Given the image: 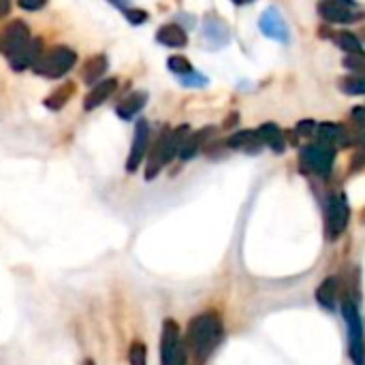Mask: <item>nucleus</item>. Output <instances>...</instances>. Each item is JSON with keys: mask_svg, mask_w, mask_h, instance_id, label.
Wrapping results in <instances>:
<instances>
[{"mask_svg": "<svg viewBox=\"0 0 365 365\" xmlns=\"http://www.w3.org/2000/svg\"><path fill=\"white\" fill-rule=\"evenodd\" d=\"M257 135H259L261 143L263 145H269L276 154H280L284 150V135H282V130L274 122H267V124L259 126Z\"/></svg>", "mask_w": 365, "mask_h": 365, "instance_id": "412c9836", "label": "nucleus"}, {"mask_svg": "<svg viewBox=\"0 0 365 365\" xmlns=\"http://www.w3.org/2000/svg\"><path fill=\"white\" fill-rule=\"evenodd\" d=\"M150 148V124L145 120H139L135 126V137H133V145L128 152V160H126V171L135 173L139 169V165L143 163L145 154Z\"/></svg>", "mask_w": 365, "mask_h": 365, "instance_id": "1a4fd4ad", "label": "nucleus"}, {"mask_svg": "<svg viewBox=\"0 0 365 365\" xmlns=\"http://www.w3.org/2000/svg\"><path fill=\"white\" fill-rule=\"evenodd\" d=\"M105 71H107V56L96 53V56H92V58L86 60V64L81 68V79L88 86H94V83H98L103 79Z\"/></svg>", "mask_w": 365, "mask_h": 365, "instance_id": "a211bd4d", "label": "nucleus"}, {"mask_svg": "<svg viewBox=\"0 0 365 365\" xmlns=\"http://www.w3.org/2000/svg\"><path fill=\"white\" fill-rule=\"evenodd\" d=\"M222 340V323L216 312L197 314L186 329V355H190L197 365H203Z\"/></svg>", "mask_w": 365, "mask_h": 365, "instance_id": "f257e3e1", "label": "nucleus"}, {"mask_svg": "<svg viewBox=\"0 0 365 365\" xmlns=\"http://www.w3.org/2000/svg\"><path fill=\"white\" fill-rule=\"evenodd\" d=\"M203 36H205V41L212 47H222V45H227L231 41L227 24L220 17H216V15H207L205 17V21H203Z\"/></svg>", "mask_w": 365, "mask_h": 365, "instance_id": "f8f14e48", "label": "nucleus"}, {"mask_svg": "<svg viewBox=\"0 0 365 365\" xmlns=\"http://www.w3.org/2000/svg\"><path fill=\"white\" fill-rule=\"evenodd\" d=\"M336 297H338V280L336 278H325L321 282V287L317 289V302L327 308V310H334L336 306Z\"/></svg>", "mask_w": 365, "mask_h": 365, "instance_id": "b1692460", "label": "nucleus"}, {"mask_svg": "<svg viewBox=\"0 0 365 365\" xmlns=\"http://www.w3.org/2000/svg\"><path fill=\"white\" fill-rule=\"evenodd\" d=\"M351 118H353L357 124L365 126V105H361V107H353V111H351Z\"/></svg>", "mask_w": 365, "mask_h": 365, "instance_id": "2f4dec72", "label": "nucleus"}, {"mask_svg": "<svg viewBox=\"0 0 365 365\" xmlns=\"http://www.w3.org/2000/svg\"><path fill=\"white\" fill-rule=\"evenodd\" d=\"M182 79V86H190V88H199V86H205L207 83V79L203 77V75H199V73H188V75H184V77H180Z\"/></svg>", "mask_w": 365, "mask_h": 365, "instance_id": "c85d7f7f", "label": "nucleus"}, {"mask_svg": "<svg viewBox=\"0 0 365 365\" xmlns=\"http://www.w3.org/2000/svg\"><path fill=\"white\" fill-rule=\"evenodd\" d=\"M233 4H237V6H244V4H252V2H257V0H231Z\"/></svg>", "mask_w": 365, "mask_h": 365, "instance_id": "c9c22d12", "label": "nucleus"}, {"mask_svg": "<svg viewBox=\"0 0 365 365\" xmlns=\"http://www.w3.org/2000/svg\"><path fill=\"white\" fill-rule=\"evenodd\" d=\"M319 15L329 24H353V21H359L365 17V13H355L351 6H344V4H338L331 0L319 2Z\"/></svg>", "mask_w": 365, "mask_h": 365, "instance_id": "9d476101", "label": "nucleus"}, {"mask_svg": "<svg viewBox=\"0 0 365 365\" xmlns=\"http://www.w3.org/2000/svg\"><path fill=\"white\" fill-rule=\"evenodd\" d=\"M212 133H214V128H212V126H207V128H201L199 133L188 135V137L184 139L182 148H180L178 156H180L182 160H190L197 152H201V148L207 143V139L212 137Z\"/></svg>", "mask_w": 365, "mask_h": 365, "instance_id": "f3484780", "label": "nucleus"}, {"mask_svg": "<svg viewBox=\"0 0 365 365\" xmlns=\"http://www.w3.org/2000/svg\"><path fill=\"white\" fill-rule=\"evenodd\" d=\"M361 38H364V41H365V26H364V28H361V36H359V41H361Z\"/></svg>", "mask_w": 365, "mask_h": 365, "instance_id": "4c0bfd02", "label": "nucleus"}, {"mask_svg": "<svg viewBox=\"0 0 365 365\" xmlns=\"http://www.w3.org/2000/svg\"><path fill=\"white\" fill-rule=\"evenodd\" d=\"M359 141H361V145H364V148H365V130H364V133H361V139H359Z\"/></svg>", "mask_w": 365, "mask_h": 365, "instance_id": "e433bc0d", "label": "nucleus"}, {"mask_svg": "<svg viewBox=\"0 0 365 365\" xmlns=\"http://www.w3.org/2000/svg\"><path fill=\"white\" fill-rule=\"evenodd\" d=\"M340 90L344 94H351V96H359V94H365V75H349V77H342L340 79Z\"/></svg>", "mask_w": 365, "mask_h": 365, "instance_id": "393cba45", "label": "nucleus"}, {"mask_svg": "<svg viewBox=\"0 0 365 365\" xmlns=\"http://www.w3.org/2000/svg\"><path fill=\"white\" fill-rule=\"evenodd\" d=\"M331 2H338V4H344V6H357V2L355 0H331Z\"/></svg>", "mask_w": 365, "mask_h": 365, "instance_id": "f704fd0d", "label": "nucleus"}, {"mask_svg": "<svg viewBox=\"0 0 365 365\" xmlns=\"http://www.w3.org/2000/svg\"><path fill=\"white\" fill-rule=\"evenodd\" d=\"M342 314L349 329V357L355 365H365V344H364V323L353 302H344Z\"/></svg>", "mask_w": 365, "mask_h": 365, "instance_id": "39448f33", "label": "nucleus"}, {"mask_svg": "<svg viewBox=\"0 0 365 365\" xmlns=\"http://www.w3.org/2000/svg\"><path fill=\"white\" fill-rule=\"evenodd\" d=\"M148 103V92L145 90H137V92H130L128 96H124L118 107H115V113L122 118V120H133Z\"/></svg>", "mask_w": 365, "mask_h": 365, "instance_id": "2eb2a0df", "label": "nucleus"}, {"mask_svg": "<svg viewBox=\"0 0 365 365\" xmlns=\"http://www.w3.org/2000/svg\"><path fill=\"white\" fill-rule=\"evenodd\" d=\"M41 53H43V45H41V38H32L17 56H13L11 60H9V64H11V68L13 71H24V68H32V64L41 58Z\"/></svg>", "mask_w": 365, "mask_h": 365, "instance_id": "dca6fc26", "label": "nucleus"}, {"mask_svg": "<svg viewBox=\"0 0 365 365\" xmlns=\"http://www.w3.org/2000/svg\"><path fill=\"white\" fill-rule=\"evenodd\" d=\"M317 122L314 120H302L297 126H295V130L302 135V137H312V135H317Z\"/></svg>", "mask_w": 365, "mask_h": 365, "instance_id": "c756f323", "label": "nucleus"}, {"mask_svg": "<svg viewBox=\"0 0 365 365\" xmlns=\"http://www.w3.org/2000/svg\"><path fill=\"white\" fill-rule=\"evenodd\" d=\"M128 361H130V365L148 364V351H145V344H143V342H133V344H130Z\"/></svg>", "mask_w": 365, "mask_h": 365, "instance_id": "bb28decb", "label": "nucleus"}, {"mask_svg": "<svg viewBox=\"0 0 365 365\" xmlns=\"http://www.w3.org/2000/svg\"><path fill=\"white\" fill-rule=\"evenodd\" d=\"M124 13V17L130 21V24H135V26H141V24H145L148 21V13L143 11V9H126V11H122Z\"/></svg>", "mask_w": 365, "mask_h": 365, "instance_id": "cd10ccee", "label": "nucleus"}, {"mask_svg": "<svg viewBox=\"0 0 365 365\" xmlns=\"http://www.w3.org/2000/svg\"><path fill=\"white\" fill-rule=\"evenodd\" d=\"M167 66H169L171 73H175V75H180V77H184V75H188V73L195 71L192 64H190V60L184 58V56H171V58L167 60Z\"/></svg>", "mask_w": 365, "mask_h": 365, "instance_id": "a878e982", "label": "nucleus"}, {"mask_svg": "<svg viewBox=\"0 0 365 365\" xmlns=\"http://www.w3.org/2000/svg\"><path fill=\"white\" fill-rule=\"evenodd\" d=\"M186 346L180 336V327L175 321L167 319L163 323V336H160V361L163 365H186Z\"/></svg>", "mask_w": 365, "mask_h": 365, "instance_id": "20e7f679", "label": "nucleus"}, {"mask_svg": "<svg viewBox=\"0 0 365 365\" xmlns=\"http://www.w3.org/2000/svg\"><path fill=\"white\" fill-rule=\"evenodd\" d=\"M83 365H94V361H90V359H88V361H83Z\"/></svg>", "mask_w": 365, "mask_h": 365, "instance_id": "58836bf2", "label": "nucleus"}, {"mask_svg": "<svg viewBox=\"0 0 365 365\" xmlns=\"http://www.w3.org/2000/svg\"><path fill=\"white\" fill-rule=\"evenodd\" d=\"M17 4L24 9V11H38L47 4V0H17Z\"/></svg>", "mask_w": 365, "mask_h": 365, "instance_id": "7c9ffc66", "label": "nucleus"}, {"mask_svg": "<svg viewBox=\"0 0 365 365\" xmlns=\"http://www.w3.org/2000/svg\"><path fill=\"white\" fill-rule=\"evenodd\" d=\"M227 145L231 150H244V152H252L255 154V152L261 150L263 143H261L257 130H240V133H235V135L229 137Z\"/></svg>", "mask_w": 365, "mask_h": 365, "instance_id": "6ab92c4d", "label": "nucleus"}, {"mask_svg": "<svg viewBox=\"0 0 365 365\" xmlns=\"http://www.w3.org/2000/svg\"><path fill=\"white\" fill-rule=\"evenodd\" d=\"M190 135V128L184 124V126H178V128H165L158 139L154 141L152 150H150V156H148V167H145V180H154L163 167H167L180 152L184 139Z\"/></svg>", "mask_w": 365, "mask_h": 365, "instance_id": "f03ea898", "label": "nucleus"}, {"mask_svg": "<svg viewBox=\"0 0 365 365\" xmlns=\"http://www.w3.org/2000/svg\"><path fill=\"white\" fill-rule=\"evenodd\" d=\"M331 38H334V43H336V45H338L340 49H344V51H346L349 56H361V53H365L364 43L359 41V36H357L355 32L342 30V32L334 34Z\"/></svg>", "mask_w": 365, "mask_h": 365, "instance_id": "5701e85b", "label": "nucleus"}, {"mask_svg": "<svg viewBox=\"0 0 365 365\" xmlns=\"http://www.w3.org/2000/svg\"><path fill=\"white\" fill-rule=\"evenodd\" d=\"M317 135L319 141L327 143V145H336V143H349L346 139V128L342 124H334V122H323L317 126Z\"/></svg>", "mask_w": 365, "mask_h": 365, "instance_id": "aec40b11", "label": "nucleus"}, {"mask_svg": "<svg viewBox=\"0 0 365 365\" xmlns=\"http://www.w3.org/2000/svg\"><path fill=\"white\" fill-rule=\"evenodd\" d=\"M156 41H158L160 45H165V47L180 49V47H186L188 34H186V30H184L180 24H165V26L158 28Z\"/></svg>", "mask_w": 365, "mask_h": 365, "instance_id": "4468645a", "label": "nucleus"}, {"mask_svg": "<svg viewBox=\"0 0 365 365\" xmlns=\"http://www.w3.org/2000/svg\"><path fill=\"white\" fill-rule=\"evenodd\" d=\"M77 62V53L66 45H56L41 53V58L32 64V71L45 79L64 77Z\"/></svg>", "mask_w": 365, "mask_h": 365, "instance_id": "7ed1b4c3", "label": "nucleus"}, {"mask_svg": "<svg viewBox=\"0 0 365 365\" xmlns=\"http://www.w3.org/2000/svg\"><path fill=\"white\" fill-rule=\"evenodd\" d=\"M118 90V79H101L98 83H94V88L90 90V94L83 101V109L92 111L96 107H101L105 101L111 98V94Z\"/></svg>", "mask_w": 365, "mask_h": 365, "instance_id": "ddd939ff", "label": "nucleus"}, {"mask_svg": "<svg viewBox=\"0 0 365 365\" xmlns=\"http://www.w3.org/2000/svg\"><path fill=\"white\" fill-rule=\"evenodd\" d=\"M9 13V0H0V17Z\"/></svg>", "mask_w": 365, "mask_h": 365, "instance_id": "72a5a7b5", "label": "nucleus"}, {"mask_svg": "<svg viewBox=\"0 0 365 365\" xmlns=\"http://www.w3.org/2000/svg\"><path fill=\"white\" fill-rule=\"evenodd\" d=\"M299 158H302V167L304 169L325 178V175L331 173V167H334V160H336V148L327 145L323 141L310 143V145H306L302 150Z\"/></svg>", "mask_w": 365, "mask_h": 365, "instance_id": "423d86ee", "label": "nucleus"}, {"mask_svg": "<svg viewBox=\"0 0 365 365\" xmlns=\"http://www.w3.org/2000/svg\"><path fill=\"white\" fill-rule=\"evenodd\" d=\"M73 94H75V83H73V81H66V83L58 86V88L45 98V107L51 109V111H60V109L71 101Z\"/></svg>", "mask_w": 365, "mask_h": 365, "instance_id": "4be33fe9", "label": "nucleus"}, {"mask_svg": "<svg viewBox=\"0 0 365 365\" xmlns=\"http://www.w3.org/2000/svg\"><path fill=\"white\" fill-rule=\"evenodd\" d=\"M109 2H111L113 6H118L120 11H126V9H128V2H130V0H109Z\"/></svg>", "mask_w": 365, "mask_h": 365, "instance_id": "473e14b6", "label": "nucleus"}, {"mask_svg": "<svg viewBox=\"0 0 365 365\" xmlns=\"http://www.w3.org/2000/svg\"><path fill=\"white\" fill-rule=\"evenodd\" d=\"M30 41H32L30 28L21 19H13V21L4 24L0 28V53L6 60H11L13 56H17Z\"/></svg>", "mask_w": 365, "mask_h": 365, "instance_id": "0eeeda50", "label": "nucleus"}, {"mask_svg": "<svg viewBox=\"0 0 365 365\" xmlns=\"http://www.w3.org/2000/svg\"><path fill=\"white\" fill-rule=\"evenodd\" d=\"M325 212H327V214H325L327 237H329V240H338V237L344 233V229H346V225H349V216H351L349 203H346L344 195H334V197H329L327 210H325Z\"/></svg>", "mask_w": 365, "mask_h": 365, "instance_id": "6e6552de", "label": "nucleus"}, {"mask_svg": "<svg viewBox=\"0 0 365 365\" xmlns=\"http://www.w3.org/2000/svg\"><path fill=\"white\" fill-rule=\"evenodd\" d=\"M259 28H261V32H263L265 36H269V38H274V41H280V43H289V28H287L282 15H280L274 6H269V9L261 15Z\"/></svg>", "mask_w": 365, "mask_h": 365, "instance_id": "9b49d317", "label": "nucleus"}]
</instances>
